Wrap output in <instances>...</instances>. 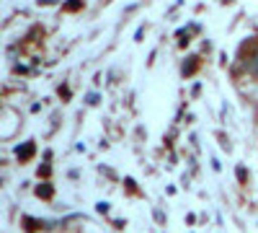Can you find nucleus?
I'll list each match as a JSON object with an SVG mask.
<instances>
[{
	"label": "nucleus",
	"instance_id": "f257e3e1",
	"mask_svg": "<svg viewBox=\"0 0 258 233\" xmlns=\"http://www.w3.org/2000/svg\"><path fill=\"white\" fill-rule=\"evenodd\" d=\"M34 153H36V145H34L31 140H29L26 145H18V148H16V156H18V161H29Z\"/></svg>",
	"mask_w": 258,
	"mask_h": 233
},
{
	"label": "nucleus",
	"instance_id": "f03ea898",
	"mask_svg": "<svg viewBox=\"0 0 258 233\" xmlns=\"http://www.w3.org/2000/svg\"><path fill=\"white\" fill-rule=\"evenodd\" d=\"M199 70V57H188V62H183V68H181V73L188 78V75H194Z\"/></svg>",
	"mask_w": 258,
	"mask_h": 233
},
{
	"label": "nucleus",
	"instance_id": "7ed1b4c3",
	"mask_svg": "<svg viewBox=\"0 0 258 233\" xmlns=\"http://www.w3.org/2000/svg\"><path fill=\"white\" fill-rule=\"evenodd\" d=\"M248 73L258 80V50H253L250 57H248Z\"/></svg>",
	"mask_w": 258,
	"mask_h": 233
},
{
	"label": "nucleus",
	"instance_id": "20e7f679",
	"mask_svg": "<svg viewBox=\"0 0 258 233\" xmlns=\"http://www.w3.org/2000/svg\"><path fill=\"white\" fill-rule=\"evenodd\" d=\"M36 195H39V197H44V200H49V197L54 195V189H52L49 184H41V187H36Z\"/></svg>",
	"mask_w": 258,
	"mask_h": 233
},
{
	"label": "nucleus",
	"instance_id": "39448f33",
	"mask_svg": "<svg viewBox=\"0 0 258 233\" xmlns=\"http://www.w3.org/2000/svg\"><path fill=\"white\" fill-rule=\"evenodd\" d=\"M80 8H83V0H68L62 6V11H80Z\"/></svg>",
	"mask_w": 258,
	"mask_h": 233
},
{
	"label": "nucleus",
	"instance_id": "423d86ee",
	"mask_svg": "<svg viewBox=\"0 0 258 233\" xmlns=\"http://www.w3.org/2000/svg\"><path fill=\"white\" fill-rule=\"evenodd\" d=\"M49 174H52L49 166H39V176H49Z\"/></svg>",
	"mask_w": 258,
	"mask_h": 233
}]
</instances>
